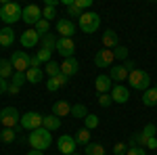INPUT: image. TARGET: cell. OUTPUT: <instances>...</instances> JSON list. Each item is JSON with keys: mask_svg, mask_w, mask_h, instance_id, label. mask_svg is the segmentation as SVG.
Segmentation results:
<instances>
[{"mask_svg": "<svg viewBox=\"0 0 157 155\" xmlns=\"http://www.w3.org/2000/svg\"><path fill=\"white\" fill-rule=\"evenodd\" d=\"M0 19L6 27H11L13 23H17L19 19H23V9L21 4L17 2H2V9H0Z\"/></svg>", "mask_w": 157, "mask_h": 155, "instance_id": "1", "label": "cell"}, {"mask_svg": "<svg viewBox=\"0 0 157 155\" xmlns=\"http://www.w3.org/2000/svg\"><path fill=\"white\" fill-rule=\"evenodd\" d=\"M27 141L32 145V149H38V151H46L50 145H52V134L46 128H38V130H32Z\"/></svg>", "mask_w": 157, "mask_h": 155, "instance_id": "2", "label": "cell"}, {"mask_svg": "<svg viewBox=\"0 0 157 155\" xmlns=\"http://www.w3.org/2000/svg\"><path fill=\"white\" fill-rule=\"evenodd\" d=\"M132 69H136V63L128 59V61H124V63H120V65H115V67H111L109 78L117 84H124V82H128V76H130Z\"/></svg>", "mask_w": 157, "mask_h": 155, "instance_id": "3", "label": "cell"}, {"mask_svg": "<svg viewBox=\"0 0 157 155\" xmlns=\"http://www.w3.org/2000/svg\"><path fill=\"white\" fill-rule=\"evenodd\" d=\"M78 21H80V29L84 34H94L98 27H101V17L94 11H84V15Z\"/></svg>", "mask_w": 157, "mask_h": 155, "instance_id": "4", "label": "cell"}, {"mask_svg": "<svg viewBox=\"0 0 157 155\" xmlns=\"http://www.w3.org/2000/svg\"><path fill=\"white\" fill-rule=\"evenodd\" d=\"M128 84L132 86L134 90H149V84H151V78H149V73L143 72V69H132L130 76H128Z\"/></svg>", "mask_w": 157, "mask_h": 155, "instance_id": "5", "label": "cell"}, {"mask_svg": "<svg viewBox=\"0 0 157 155\" xmlns=\"http://www.w3.org/2000/svg\"><path fill=\"white\" fill-rule=\"evenodd\" d=\"M42 122H44V115L42 113H38V111H27L21 115L19 119V126L23 128V130H38V128H42Z\"/></svg>", "mask_w": 157, "mask_h": 155, "instance_id": "6", "label": "cell"}, {"mask_svg": "<svg viewBox=\"0 0 157 155\" xmlns=\"http://www.w3.org/2000/svg\"><path fill=\"white\" fill-rule=\"evenodd\" d=\"M11 63H13V69L19 73H25L29 67H32V57L25 52V50H15L11 57Z\"/></svg>", "mask_w": 157, "mask_h": 155, "instance_id": "7", "label": "cell"}, {"mask_svg": "<svg viewBox=\"0 0 157 155\" xmlns=\"http://www.w3.org/2000/svg\"><path fill=\"white\" fill-rule=\"evenodd\" d=\"M19 119H21V115H19V111L15 107H4L0 111V124L4 128H17L19 126Z\"/></svg>", "mask_w": 157, "mask_h": 155, "instance_id": "8", "label": "cell"}, {"mask_svg": "<svg viewBox=\"0 0 157 155\" xmlns=\"http://www.w3.org/2000/svg\"><path fill=\"white\" fill-rule=\"evenodd\" d=\"M57 147H59V151L63 155H73V153H75V149H78V143H75L73 136L63 134V136H59V141H57Z\"/></svg>", "mask_w": 157, "mask_h": 155, "instance_id": "9", "label": "cell"}, {"mask_svg": "<svg viewBox=\"0 0 157 155\" xmlns=\"http://www.w3.org/2000/svg\"><path fill=\"white\" fill-rule=\"evenodd\" d=\"M57 52H59L61 57H65V59L73 57V52H75V42H73V38H59V40H57Z\"/></svg>", "mask_w": 157, "mask_h": 155, "instance_id": "10", "label": "cell"}, {"mask_svg": "<svg viewBox=\"0 0 157 155\" xmlns=\"http://www.w3.org/2000/svg\"><path fill=\"white\" fill-rule=\"evenodd\" d=\"M40 19H42V11H40L38 4H27V6H23V21L27 25H36Z\"/></svg>", "mask_w": 157, "mask_h": 155, "instance_id": "11", "label": "cell"}, {"mask_svg": "<svg viewBox=\"0 0 157 155\" xmlns=\"http://www.w3.org/2000/svg\"><path fill=\"white\" fill-rule=\"evenodd\" d=\"M113 61H115V55L109 48H103V50H98L97 55H94V65L97 67H111Z\"/></svg>", "mask_w": 157, "mask_h": 155, "instance_id": "12", "label": "cell"}, {"mask_svg": "<svg viewBox=\"0 0 157 155\" xmlns=\"http://www.w3.org/2000/svg\"><path fill=\"white\" fill-rule=\"evenodd\" d=\"M111 99H113V103H120V105H124V103H128V99H130V90L124 86V84H113V88H111Z\"/></svg>", "mask_w": 157, "mask_h": 155, "instance_id": "13", "label": "cell"}, {"mask_svg": "<svg viewBox=\"0 0 157 155\" xmlns=\"http://www.w3.org/2000/svg\"><path fill=\"white\" fill-rule=\"evenodd\" d=\"M94 88H97L98 95H109L111 88H113V80L109 78L107 73H101V76H97V80H94Z\"/></svg>", "mask_w": 157, "mask_h": 155, "instance_id": "14", "label": "cell"}, {"mask_svg": "<svg viewBox=\"0 0 157 155\" xmlns=\"http://www.w3.org/2000/svg\"><path fill=\"white\" fill-rule=\"evenodd\" d=\"M19 40H21V46L23 48H34L38 42H40V36H38L36 29H25Z\"/></svg>", "mask_w": 157, "mask_h": 155, "instance_id": "15", "label": "cell"}, {"mask_svg": "<svg viewBox=\"0 0 157 155\" xmlns=\"http://www.w3.org/2000/svg\"><path fill=\"white\" fill-rule=\"evenodd\" d=\"M78 69H80V63H78L75 57H69V59H65L63 63H61V73H63V76H67V78L75 76Z\"/></svg>", "mask_w": 157, "mask_h": 155, "instance_id": "16", "label": "cell"}, {"mask_svg": "<svg viewBox=\"0 0 157 155\" xmlns=\"http://www.w3.org/2000/svg\"><path fill=\"white\" fill-rule=\"evenodd\" d=\"M57 32L61 34V38H71L75 34V25L69 19H59L57 21Z\"/></svg>", "mask_w": 157, "mask_h": 155, "instance_id": "17", "label": "cell"}, {"mask_svg": "<svg viewBox=\"0 0 157 155\" xmlns=\"http://www.w3.org/2000/svg\"><path fill=\"white\" fill-rule=\"evenodd\" d=\"M67 82H69V78L63 76V73H59V76H55V78H48L46 90H48V92H55V90H59V88H63V86H67Z\"/></svg>", "mask_w": 157, "mask_h": 155, "instance_id": "18", "label": "cell"}, {"mask_svg": "<svg viewBox=\"0 0 157 155\" xmlns=\"http://www.w3.org/2000/svg\"><path fill=\"white\" fill-rule=\"evenodd\" d=\"M52 115H57V118L71 115V105H69V101H55V103H52Z\"/></svg>", "mask_w": 157, "mask_h": 155, "instance_id": "19", "label": "cell"}, {"mask_svg": "<svg viewBox=\"0 0 157 155\" xmlns=\"http://www.w3.org/2000/svg\"><path fill=\"white\" fill-rule=\"evenodd\" d=\"M103 46L109 48V50L120 46V38H117V34L113 29H105V34H103Z\"/></svg>", "mask_w": 157, "mask_h": 155, "instance_id": "20", "label": "cell"}, {"mask_svg": "<svg viewBox=\"0 0 157 155\" xmlns=\"http://www.w3.org/2000/svg\"><path fill=\"white\" fill-rule=\"evenodd\" d=\"M25 78H27L29 84H40L42 78H44V69H42V67H29V69L25 72Z\"/></svg>", "mask_w": 157, "mask_h": 155, "instance_id": "21", "label": "cell"}, {"mask_svg": "<svg viewBox=\"0 0 157 155\" xmlns=\"http://www.w3.org/2000/svg\"><path fill=\"white\" fill-rule=\"evenodd\" d=\"M13 42H15V32H13V27H2L0 29V46H11Z\"/></svg>", "mask_w": 157, "mask_h": 155, "instance_id": "22", "label": "cell"}, {"mask_svg": "<svg viewBox=\"0 0 157 155\" xmlns=\"http://www.w3.org/2000/svg\"><path fill=\"white\" fill-rule=\"evenodd\" d=\"M15 76V69H13L11 59H0V78L2 80H9Z\"/></svg>", "mask_w": 157, "mask_h": 155, "instance_id": "23", "label": "cell"}, {"mask_svg": "<svg viewBox=\"0 0 157 155\" xmlns=\"http://www.w3.org/2000/svg\"><path fill=\"white\" fill-rule=\"evenodd\" d=\"M42 128H46V130H57V128H61V118H57V115H44V122H42Z\"/></svg>", "mask_w": 157, "mask_h": 155, "instance_id": "24", "label": "cell"}, {"mask_svg": "<svg viewBox=\"0 0 157 155\" xmlns=\"http://www.w3.org/2000/svg\"><path fill=\"white\" fill-rule=\"evenodd\" d=\"M143 103L147 107H157V88H149L143 92Z\"/></svg>", "mask_w": 157, "mask_h": 155, "instance_id": "25", "label": "cell"}, {"mask_svg": "<svg viewBox=\"0 0 157 155\" xmlns=\"http://www.w3.org/2000/svg\"><path fill=\"white\" fill-rule=\"evenodd\" d=\"M57 40H59V38L55 36V34H46V36L40 38L42 48H46V50H57Z\"/></svg>", "mask_w": 157, "mask_h": 155, "instance_id": "26", "label": "cell"}, {"mask_svg": "<svg viewBox=\"0 0 157 155\" xmlns=\"http://www.w3.org/2000/svg\"><path fill=\"white\" fill-rule=\"evenodd\" d=\"M84 149H86V155H107L105 147L101 143H88Z\"/></svg>", "mask_w": 157, "mask_h": 155, "instance_id": "27", "label": "cell"}, {"mask_svg": "<svg viewBox=\"0 0 157 155\" xmlns=\"http://www.w3.org/2000/svg\"><path fill=\"white\" fill-rule=\"evenodd\" d=\"M73 138H75V143L78 145H88L90 143V130H88V128H80V130L75 132V136H73Z\"/></svg>", "mask_w": 157, "mask_h": 155, "instance_id": "28", "label": "cell"}, {"mask_svg": "<svg viewBox=\"0 0 157 155\" xmlns=\"http://www.w3.org/2000/svg\"><path fill=\"white\" fill-rule=\"evenodd\" d=\"M17 138V130L15 128H4V130L0 132V141L2 143H13Z\"/></svg>", "mask_w": 157, "mask_h": 155, "instance_id": "29", "label": "cell"}, {"mask_svg": "<svg viewBox=\"0 0 157 155\" xmlns=\"http://www.w3.org/2000/svg\"><path fill=\"white\" fill-rule=\"evenodd\" d=\"M98 115H94V113H88L84 118V128H88V130H94V128H98Z\"/></svg>", "mask_w": 157, "mask_h": 155, "instance_id": "30", "label": "cell"}, {"mask_svg": "<svg viewBox=\"0 0 157 155\" xmlns=\"http://www.w3.org/2000/svg\"><path fill=\"white\" fill-rule=\"evenodd\" d=\"M71 115L78 119H84L86 115H88V109H86V105H82V103H78V105H73L71 107Z\"/></svg>", "mask_w": 157, "mask_h": 155, "instance_id": "31", "label": "cell"}, {"mask_svg": "<svg viewBox=\"0 0 157 155\" xmlns=\"http://www.w3.org/2000/svg\"><path fill=\"white\" fill-rule=\"evenodd\" d=\"M36 32H38V36L42 38V36H46L50 32V21H46V19H40L36 23Z\"/></svg>", "mask_w": 157, "mask_h": 155, "instance_id": "32", "label": "cell"}, {"mask_svg": "<svg viewBox=\"0 0 157 155\" xmlns=\"http://www.w3.org/2000/svg\"><path fill=\"white\" fill-rule=\"evenodd\" d=\"M44 72L48 73L50 78H55V76H59V73H61V65H57V61H48L46 67H44Z\"/></svg>", "mask_w": 157, "mask_h": 155, "instance_id": "33", "label": "cell"}, {"mask_svg": "<svg viewBox=\"0 0 157 155\" xmlns=\"http://www.w3.org/2000/svg\"><path fill=\"white\" fill-rule=\"evenodd\" d=\"M50 57H52V50H46V48H40V50H38V55H36V59L40 61V65H42V63H48V61H52Z\"/></svg>", "mask_w": 157, "mask_h": 155, "instance_id": "34", "label": "cell"}, {"mask_svg": "<svg viewBox=\"0 0 157 155\" xmlns=\"http://www.w3.org/2000/svg\"><path fill=\"white\" fill-rule=\"evenodd\" d=\"M113 55H115V59H120L124 63V61H128V48L120 44L117 48H113Z\"/></svg>", "mask_w": 157, "mask_h": 155, "instance_id": "35", "label": "cell"}, {"mask_svg": "<svg viewBox=\"0 0 157 155\" xmlns=\"http://www.w3.org/2000/svg\"><path fill=\"white\" fill-rule=\"evenodd\" d=\"M67 13H69V17H78V19H80V17L84 15V11H82V9L78 6V2L69 4V6H67Z\"/></svg>", "mask_w": 157, "mask_h": 155, "instance_id": "36", "label": "cell"}, {"mask_svg": "<svg viewBox=\"0 0 157 155\" xmlns=\"http://www.w3.org/2000/svg\"><path fill=\"white\" fill-rule=\"evenodd\" d=\"M57 17V11L52 9V6H44L42 9V19H46V21H52Z\"/></svg>", "mask_w": 157, "mask_h": 155, "instance_id": "37", "label": "cell"}, {"mask_svg": "<svg viewBox=\"0 0 157 155\" xmlns=\"http://www.w3.org/2000/svg\"><path fill=\"white\" fill-rule=\"evenodd\" d=\"M98 105L103 109H107L113 105V99H111V95H98Z\"/></svg>", "mask_w": 157, "mask_h": 155, "instance_id": "38", "label": "cell"}, {"mask_svg": "<svg viewBox=\"0 0 157 155\" xmlns=\"http://www.w3.org/2000/svg\"><path fill=\"white\" fill-rule=\"evenodd\" d=\"M27 82V78H25V73H19V72H15V76H13V82L11 84H15L17 88H21L23 84Z\"/></svg>", "mask_w": 157, "mask_h": 155, "instance_id": "39", "label": "cell"}, {"mask_svg": "<svg viewBox=\"0 0 157 155\" xmlns=\"http://www.w3.org/2000/svg\"><path fill=\"white\" fill-rule=\"evenodd\" d=\"M128 149H130V147H128L126 143H115V145H113V153H115V155H126V153H128Z\"/></svg>", "mask_w": 157, "mask_h": 155, "instance_id": "40", "label": "cell"}, {"mask_svg": "<svg viewBox=\"0 0 157 155\" xmlns=\"http://www.w3.org/2000/svg\"><path fill=\"white\" fill-rule=\"evenodd\" d=\"M126 155H147V151L143 149V147H130Z\"/></svg>", "mask_w": 157, "mask_h": 155, "instance_id": "41", "label": "cell"}, {"mask_svg": "<svg viewBox=\"0 0 157 155\" xmlns=\"http://www.w3.org/2000/svg\"><path fill=\"white\" fill-rule=\"evenodd\" d=\"M75 2H78V6H80L82 11H84V9H90V6H92V0H75Z\"/></svg>", "mask_w": 157, "mask_h": 155, "instance_id": "42", "label": "cell"}, {"mask_svg": "<svg viewBox=\"0 0 157 155\" xmlns=\"http://www.w3.org/2000/svg\"><path fill=\"white\" fill-rule=\"evenodd\" d=\"M9 86H11V84L6 82V80H2V78H0V95H4V92L9 90Z\"/></svg>", "mask_w": 157, "mask_h": 155, "instance_id": "43", "label": "cell"}, {"mask_svg": "<svg viewBox=\"0 0 157 155\" xmlns=\"http://www.w3.org/2000/svg\"><path fill=\"white\" fill-rule=\"evenodd\" d=\"M145 149H149V151H151V149H157V136L149 138V143H147V147H145Z\"/></svg>", "mask_w": 157, "mask_h": 155, "instance_id": "44", "label": "cell"}, {"mask_svg": "<svg viewBox=\"0 0 157 155\" xmlns=\"http://www.w3.org/2000/svg\"><path fill=\"white\" fill-rule=\"evenodd\" d=\"M44 6H59V0H44Z\"/></svg>", "mask_w": 157, "mask_h": 155, "instance_id": "45", "label": "cell"}, {"mask_svg": "<svg viewBox=\"0 0 157 155\" xmlns=\"http://www.w3.org/2000/svg\"><path fill=\"white\" fill-rule=\"evenodd\" d=\"M19 90H21V88H17V86H15V84H11V86H9V90H6V92H9V95H17V92H19Z\"/></svg>", "mask_w": 157, "mask_h": 155, "instance_id": "46", "label": "cell"}, {"mask_svg": "<svg viewBox=\"0 0 157 155\" xmlns=\"http://www.w3.org/2000/svg\"><path fill=\"white\" fill-rule=\"evenodd\" d=\"M27 155H44V151H38V149H32V151H27Z\"/></svg>", "mask_w": 157, "mask_h": 155, "instance_id": "47", "label": "cell"}, {"mask_svg": "<svg viewBox=\"0 0 157 155\" xmlns=\"http://www.w3.org/2000/svg\"><path fill=\"white\" fill-rule=\"evenodd\" d=\"M32 67H40V61H38L36 57H32Z\"/></svg>", "mask_w": 157, "mask_h": 155, "instance_id": "48", "label": "cell"}, {"mask_svg": "<svg viewBox=\"0 0 157 155\" xmlns=\"http://www.w3.org/2000/svg\"><path fill=\"white\" fill-rule=\"evenodd\" d=\"M0 9H2V2H0Z\"/></svg>", "mask_w": 157, "mask_h": 155, "instance_id": "49", "label": "cell"}, {"mask_svg": "<svg viewBox=\"0 0 157 155\" xmlns=\"http://www.w3.org/2000/svg\"><path fill=\"white\" fill-rule=\"evenodd\" d=\"M73 155H80V153H73Z\"/></svg>", "mask_w": 157, "mask_h": 155, "instance_id": "50", "label": "cell"}]
</instances>
